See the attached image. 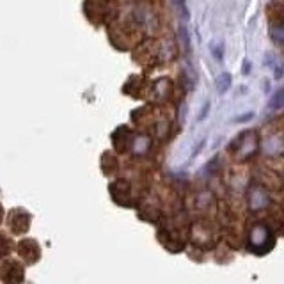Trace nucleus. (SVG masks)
Segmentation results:
<instances>
[{
    "instance_id": "obj_1",
    "label": "nucleus",
    "mask_w": 284,
    "mask_h": 284,
    "mask_svg": "<svg viewBox=\"0 0 284 284\" xmlns=\"http://www.w3.org/2000/svg\"><path fill=\"white\" fill-rule=\"evenodd\" d=\"M229 85H231V75H227V73L220 75L219 80H217V87H219V92H226Z\"/></svg>"
}]
</instances>
